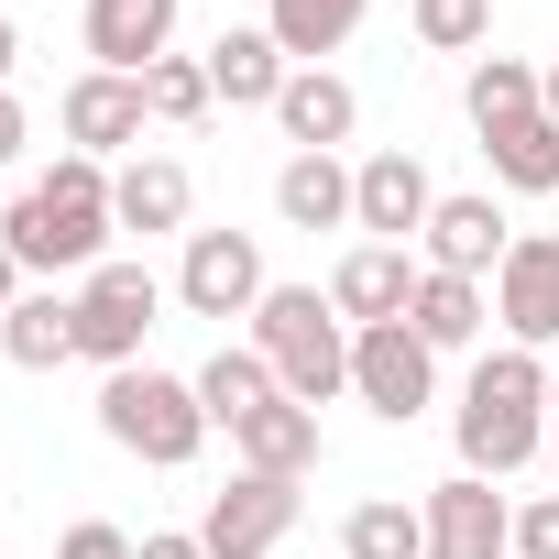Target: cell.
I'll list each match as a JSON object with an SVG mask.
<instances>
[{"mask_svg":"<svg viewBox=\"0 0 559 559\" xmlns=\"http://www.w3.org/2000/svg\"><path fill=\"white\" fill-rule=\"evenodd\" d=\"M110 165L88 154H56L12 209H0V252H12L23 274H99L110 263Z\"/></svg>","mask_w":559,"mask_h":559,"instance_id":"cell-1","label":"cell"},{"mask_svg":"<svg viewBox=\"0 0 559 559\" xmlns=\"http://www.w3.org/2000/svg\"><path fill=\"white\" fill-rule=\"evenodd\" d=\"M537 450H548V362L504 341V352H483L472 384H461V472L504 483V472H526Z\"/></svg>","mask_w":559,"mask_h":559,"instance_id":"cell-2","label":"cell"},{"mask_svg":"<svg viewBox=\"0 0 559 559\" xmlns=\"http://www.w3.org/2000/svg\"><path fill=\"white\" fill-rule=\"evenodd\" d=\"M252 352L274 362V384H286L297 406L352 395V319H341L319 286H274V297L252 308Z\"/></svg>","mask_w":559,"mask_h":559,"instance_id":"cell-3","label":"cell"},{"mask_svg":"<svg viewBox=\"0 0 559 559\" xmlns=\"http://www.w3.org/2000/svg\"><path fill=\"white\" fill-rule=\"evenodd\" d=\"M99 428H110V450H132L143 472H187V461L209 450L198 384H187V373H154V362H132V373L99 384Z\"/></svg>","mask_w":559,"mask_h":559,"instance_id":"cell-4","label":"cell"},{"mask_svg":"<svg viewBox=\"0 0 559 559\" xmlns=\"http://www.w3.org/2000/svg\"><path fill=\"white\" fill-rule=\"evenodd\" d=\"M154 319H165L154 263H99V274H78V362H99V373H132Z\"/></svg>","mask_w":559,"mask_h":559,"instance_id":"cell-5","label":"cell"},{"mask_svg":"<svg viewBox=\"0 0 559 559\" xmlns=\"http://www.w3.org/2000/svg\"><path fill=\"white\" fill-rule=\"evenodd\" d=\"M263 297H274V274H263L252 230H187V263H176V308L187 319H252Z\"/></svg>","mask_w":559,"mask_h":559,"instance_id":"cell-6","label":"cell"},{"mask_svg":"<svg viewBox=\"0 0 559 559\" xmlns=\"http://www.w3.org/2000/svg\"><path fill=\"white\" fill-rule=\"evenodd\" d=\"M297 483H274V472H230L219 493H209V515H198V548L209 559H274L297 537Z\"/></svg>","mask_w":559,"mask_h":559,"instance_id":"cell-7","label":"cell"},{"mask_svg":"<svg viewBox=\"0 0 559 559\" xmlns=\"http://www.w3.org/2000/svg\"><path fill=\"white\" fill-rule=\"evenodd\" d=\"M352 395H362L384 428H406V417L439 395V352H428L406 319H384V330H352Z\"/></svg>","mask_w":559,"mask_h":559,"instance_id":"cell-8","label":"cell"},{"mask_svg":"<svg viewBox=\"0 0 559 559\" xmlns=\"http://www.w3.org/2000/svg\"><path fill=\"white\" fill-rule=\"evenodd\" d=\"M417 515H428V559H515V504L483 472H450Z\"/></svg>","mask_w":559,"mask_h":559,"instance_id":"cell-9","label":"cell"},{"mask_svg":"<svg viewBox=\"0 0 559 559\" xmlns=\"http://www.w3.org/2000/svg\"><path fill=\"white\" fill-rule=\"evenodd\" d=\"M493 319L515 352H548L559 341V230H515L504 274H493Z\"/></svg>","mask_w":559,"mask_h":559,"instance_id":"cell-10","label":"cell"},{"mask_svg":"<svg viewBox=\"0 0 559 559\" xmlns=\"http://www.w3.org/2000/svg\"><path fill=\"white\" fill-rule=\"evenodd\" d=\"M56 121H67V154H88V165H110V154H132L143 143V78H110V67H88V78H67V99H56Z\"/></svg>","mask_w":559,"mask_h":559,"instance_id":"cell-11","label":"cell"},{"mask_svg":"<svg viewBox=\"0 0 559 559\" xmlns=\"http://www.w3.org/2000/svg\"><path fill=\"white\" fill-rule=\"evenodd\" d=\"M428 209H439V187H428V165H417V154H395V143H384V154H362V165H352V230H373V241H395V252H406V241L428 230Z\"/></svg>","mask_w":559,"mask_h":559,"instance_id":"cell-12","label":"cell"},{"mask_svg":"<svg viewBox=\"0 0 559 559\" xmlns=\"http://www.w3.org/2000/svg\"><path fill=\"white\" fill-rule=\"evenodd\" d=\"M417 252H428V274H504V252H515V230H504V209L493 198H439L428 209V230H417Z\"/></svg>","mask_w":559,"mask_h":559,"instance_id":"cell-13","label":"cell"},{"mask_svg":"<svg viewBox=\"0 0 559 559\" xmlns=\"http://www.w3.org/2000/svg\"><path fill=\"white\" fill-rule=\"evenodd\" d=\"M417 274H428V263H406L395 241H362V252H341V274H330V308H341L352 330H384V319L417 308Z\"/></svg>","mask_w":559,"mask_h":559,"instance_id":"cell-14","label":"cell"},{"mask_svg":"<svg viewBox=\"0 0 559 559\" xmlns=\"http://www.w3.org/2000/svg\"><path fill=\"white\" fill-rule=\"evenodd\" d=\"M274 121H286V143H297V154H341V143L362 132V99H352V78L297 67V78H286V99H274Z\"/></svg>","mask_w":559,"mask_h":559,"instance_id":"cell-15","label":"cell"},{"mask_svg":"<svg viewBox=\"0 0 559 559\" xmlns=\"http://www.w3.org/2000/svg\"><path fill=\"white\" fill-rule=\"evenodd\" d=\"M187 209H198V176H187L176 154H132V165L110 176V219L143 230V241H154V230H187Z\"/></svg>","mask_w":559,"mask_h":559,"instance_id":"cell-16","label":"cell"},{"mask_svg":"<svg viewBox=\"0 0 559 559\" xmlns=\"http://www.w3.org/2000/svg\"><path fill=\"white\" fill-rule=\"evenodd\" d=\"M230 450H241V472H274V483H308V472H319V406L274 395L263 417H241V428H230Z\"/></svg>","mask_w":559,"mask_h":559,"instance_id":"cell-17","label":"cell"},{"mask_svg":"<svg viewBox=\"0 0 559 559\" xmlns=\"http://www.w3.org/2000/svg\"><path fill=\"white\" fill-rule=\"evenodd\" d=\"M176 45V0H88V56L110 78H143Z\"/></svg>","mask_w":559,"mask_h":559,"instance_id":"cell-18","label":"cell"},{"mask_svg":"<svg viewBox=\"0 0 559 559\" xmlns=\"http://www.w3.org/2000/svg\"><path fill=\"white\" fill-rule=\"evenodd\" d=\"M286 78H297V67H286V45H274L263 23H230V34L209 45V88H219L230 110H274Z\"/></svg>","mask_w":559,"mask_h":559,"instance_id":"cell-19","label":"cell"},{"mask_svg":"<svg viewBox=\"0 0 559 559\" xmlns=\"http://www.w3.org/2000/svg\"><path fill=\"white\" fill-rule=\"evenodd\" d=\"M406 330H417L428 352H472V341L493 330V286H472V274H417Z\"/></svg>","mask_w":559,"mask_h":559,"instance_id":"cell-20","label":"cell"},{"mask_svg":"<svg viewBox=\"0 0 559 559\" xmlns=\"http://www.w3.org/2000/svg\"><path fill=\"white\" fill-rule=\"evenodd\" d=\"M274 219H286V230H352V165L341 154H286Z\"/></svg>","mask_w":559,"mask_h":559,"instance_id":"cell-21","label":"cell"},{"mask_svg":"<svg viewBox=\"0 0 559 559\" xmlns=\"http://www.w3.org/2000/svg\"><path fill=\"white\" fill-rule=\"evenodd\" d=\"M187 384H198V406H209V428H241V417H263L274 395H286V384H274V362H263L252 341H241V352L219 341V352H209V362H198Z\"/></svg>","mask_w":559,"mask_h":559,"instance_id":"cell-22","label":"cell"},{"mask_svg":"<svg viewBox=\"0 0 559 559\" xmlns=\"http://www.w3.org/2000/svg\"><path fill=\"white\" fill-rule=\"evenodd\" d=\"M0 352H12L23 373H56V362H78V297H56V286H23V308L0 319Z\"/></svg>","mask_w":559,"mask_h":559,"instance_id":"cell-23","label":"cell"},{"mask_svg":"<svg viewBox=\"0 0 559 559\" xmlns=\"http://www.w3.org/2000/svg\"><path fill=\"white\" fill-rule=\"evenodd\" d=\"M362 12H373V0H274L263 34L286 45V67H319V56H341V45L362 34Z\"/></svg>","mask_w":559,"mask_h":559,"instance_id":"cell-24","label":"cell"},{"mask_svg":"<svg viewBox=\"0 0 559 559\" xmlns=\"http://www.w3.org/2000/svg\"><path fill=\"white\" fill-rule=\"evenodd\" d=\"M483 165H493V187H515V198H548V187H559V121H548V110H526V121L483 132Z\"/></svg>","mask_w":559,"mask_h":559,"instance_id":"cell-25","label":"cell"},{"mask_svg":"<svg viewBox=\"0 0 559 559\" xmlns=\"http://www.w3.org/2000/svg\"><path fill=\"white\" fill-rule=\"evenodd\" d=\"M341 559H428V515L406 493H373L341 515Z\"/></svg>","mask_w":559,"mask_h":559,"instance_id":"cell-26","label":"cell"},{"mask_svg":"<svg viewBox=\"0 0 559 559\" xmlns=\"http://www.w3.org/2000/svg\"><path fill=\"white\" fill-rule=\"evenodd\" d=\"M461 110H472V132H504V121H526V110H548V99H537V67H515V56H472Z\"/></svg>","mask_w":559,"mask_h":559,"instance_id":"cell-27","label":"cell"},{"mask_svg":"<svg viewBox=\"0 0 559 559\" xmlns=\"http://www.w3.org/2000/svg\"><path fill=\"white\" fill-rule=\"evenodd\" d=\"M143 110H154V121H176V132H187V121H209V110H219L209 56H154V67H143Z\"/></svg>","mask_w":559,"mask_h":559,"instance_id":"cell-28","label":"cell"},{"mask_svg":"<svg viewBox=\"0 0 559 559\" xmlns=\"http://www.w3.org/2000/svg\"><path fill=\"white\" fill-rule=\"evenodd\" d=\"M417 45L428 56H483L493 45V0H417Z\"/></svg>","mask_w":559,"mask_h":559,"instance_id":"cell-29","label":"cell"},{"mask_svg":"<svg viewBox=\"0 0 559 559\" xmlns=\"http://www.w3.org/2000/svg\"><path fill=\"white\" fill-rule=\"evenodd\" d=\"M515 559H559V493L515 504Z\"/></svg>","mask_w":559,"mask_h":559,"instance_id":"cell-30","label":"cell"},{"mask_svg":"<svg viewBox=\"0 0 559 559\" xmlns=\"http://www.w3.org/2000/svg\"><path fill=\"white\" fill-rule=\"evenodd\" d=\"M132 548H143V537H121V526H99V515L56 537V559H132Z\"/></svg>","mask_w":559,"mask_h":559,"instance_id":"cell-31","label":"cell"},{"mask_svg":"<svg viewBox=\"0 0 559 559\" xmlns=\"http://www.w3.org/2000/svg\"><path fill=\"white\" fill-rule=\"evenodd\" d=\"M132 559H209V548H198V526H154Z\"/></svg>","mask_w":559,"mask_h":559,"instance_id":"cell-32","label":"cell"},{"mask_svg":"<svg viewBox=\"0 0 559 559\" xmlns=\"http://www.w3.org/2000/svg\"><path fill=\"white\" fill-rule=\"evenodd\" d=\"M23 143H34V121H23V99H12V88H0V165H12Z\"/></svg>","mask_w":559,"mask_h":559,"instance_id":"cell-33","label":"cell"},{"mask_svg":"<svg viewBox=\"0 0 559 559\" xmlns=\"http://www.w3.org/2000/svg\"><path fill=\"white\" fill-rule=\"evenodd\" d=\"M12 308H23V263L0 252V319H12Z\"/></svg>","mask_w":559,"mask_h":559,"instance_id":"cell-34","label":"cell"},{"mask_svg":"<svg viewBox=\"0 0 559 559\" xmlns=\"http://www.w3.org/2000/svg\"><path fill=\"white\" fill-rule=\"evenodd\" d=\"M12 56H23V23H12V12H0V88H12Z\"/></svg>","mask_w":559,"mask_h":559,"instance_id":"cell-35","label":"cell"},{"mask_svg":"<svg viewBox=\"0 0 559 559\" xmlns=\"http://www.w3.org/2000/svg\"><path fill=\"white\" fill-rule=\"evenodd\" d=\"M537 99H548V121H559V56H548V67H537Z\"/></svg>","mask_w":559,"mask_h":559,"instance_id":"cell-36","label":"cell"},{"mask_svg":"<svg viewBox=\"0 0 559 559\" xmlns=\"http://www.w3.org/2000/svg\"><path fill=\"white\" fill-rule=\"evenodd\" d=\"M548 493H559V450H548Z\"/></svg>","mask_w":559,"mask_h":559,"instance_id":"cell-37","label":"cell"},{"mask_svg":"<svg viewBox=\"0 0 559 559\" xmlns=\"http://www.w3.org/2000/svg\"><path fill=\"white\" fill-rule=\"evenodd\" d=\"M548 417H559V373H548Z\"/></svg>","mask_w":559,"mask_h":559,"instance_id":"cell-38","label":"cell"}]
</instances>
